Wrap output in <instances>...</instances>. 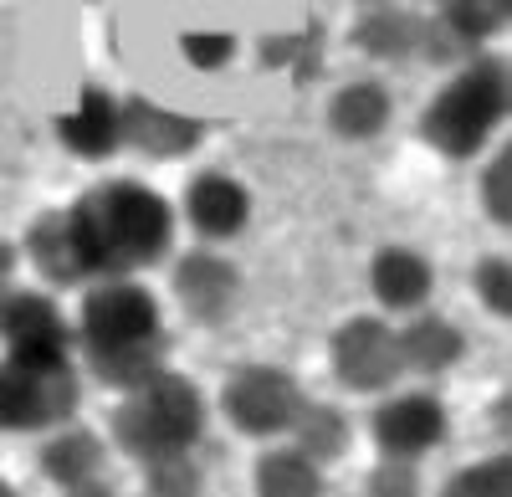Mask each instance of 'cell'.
<instances>
[{
	"label": "cell",
	"mask_w": 512,
	"mask_h": 497,
	"mask_svg": "<svg viewBox=\"0 0 512 497\" xmlns=\"http://www.w3.org/2000/svg\"><path fill=\"white\" fill-rule=\"evenodd\" d=\"M72 349L77 369L93 375L103 390H134L154 369L169 364V339L164 328V303L139 277H98L82 287V303L72 318Z\"/></svg>",
	"instance_id": "1"
},
{
	"label": "cell",
	"mask_w": 512,
	"mask_h": 497,
	"mask_svg": "<svg viewBox=\"0 0 512 497\" xmlns=\"http://www.w3.org/2000/svg\"><path fill=\"white\" fill-rule=\"evenodd\" d=\"M67 211L72 241L82 252V267L88 277H139L149 267H159L169 252H175V205H169L154 185L144 180H98L88 185Z\"/></svg>",
	"instance_id": "2"
},
{
	"label": "cell",
	"mask_w": 512,
	"mask_h": 497,
	"mask_svg": "<svg viewBox=\"0 0 512 497\" xmlns=\"http://www.w3.org/2000/svg\"><path fill=\"white\" fill-rule=\"evenodd\" d=\"M205 426H210L205 390L190 375H180L175 364H164V369H154L144 385L118 395L108 436H113V446L123 451V457H134L144 467L154 457L195 451L205 441Z\"/></svg>",
	"instance_id": "3"
},
{
	"label": "cell",
	"mask_w": 512,
	"mask_h": 497,
	"mask_svg": "<svg viewBox=\"0 0 512 497\" xmlns=\"http://www.w3.org/2000/svg\"><path fill=\"white\" fill-rule=\"evenodd\" d=\"M507 62L492 52H477L472 62H461L446 88L431 98V108L420 113V139L431 144L441 159H472L492 144V134L507 123Z\"/></svg>",
	"instance_id": "4"
},
{
	"label": "cell",
	"mask_w": 512,
	"mask_h": 497,
	"mask_svg": "<svg viewBox=\"0 0 512 497\" xmlns=\"http://www.w3.org/2000/svg\"><path fill=\"white\" fill-rule=\"evenodd\" d=\"M82 410L77 359L0 354V436H47Z\"/></svg>",
	"instance_id": "5"
},
{
	"label": "cell",
	"mask_w": 512,
	"mask_h": 497,
	"mask_svg": "<svg viewBox=\"0 0 512 497\" xmlns=\"http://www.w3.org/2000/svg\"><path fill=\"white\" fill-rule=\"evenodd\" d=\"M328 375L349 395H384L405 380L400 334L384 313H354L328 334Z\"/></svg>",
	"instance_id": "6"
},
{
	"label": "cell",
	"mask_w": 512,
	"mask_h": 497,
	"mask_svg": "<svg viewBox=\"0 0 512 497\" xmlns=\"http://www.w3.org/2000/svg\"><path fill=\"white\" fill-rule=\"evenodd\" d=\"M308 390L282 364H236L221 385V416L246 441H282Z\"/></svg>",
	"instance_id": "7"
},
{
	"label": "cell",
	"mask_w": 512,
	"mask_h": 497,
	"mask_svg": "<svg viewBox=\"0 0 512 497\" xmlns=\"http://www.w3.org/2000/svg\"><path fill=\"white\" fill-rule=\"evenodd\" d=\"M451 416L446 400L436 390H384L379 405L369 410V441L379 457H400V462H420L446 441Z\"/></svg>",
	"instance_id": "8"
},
{
	"label": "cell",
	"mask_w": 512,
	"mask_h": 497,
	"mask_svg": "<svg viewBox=\"0 0 512 497\" xmlns=\"http://www.w3.org/2000/svg\"><path fill=\"white\" fill-rule=\"evenodd\" d=\"M0 354L16 359H77L72 318L47 287H11L0 298Z\"/></svg>",
	"instance_id": "9"
},
{
	"label": "cell",
	"mask_w": 512,
	"mask_h": 497,
	"mask_svg": "<svg viewBox=\"0 0 512 497\" xmlns=\"http://www.w3.org/2000/svg\"><path fill=\"white\" fill-rule=\"evenodd\" d=\"M169 293L195 323H226L241 303V267L216 246H190L169 267Z\"/></svg>",
	"instance_id": "10"
},
{
	"label": "cell",
	"mask_w": 512,
	"mask_h": 497,
	"mask_svg": "<svg viewBox=\"0 0 512 497\" xmlns=\"http://www.w3.org/2000/svg\"><path fill=\"white\" fill-rule=\"evenodd\" d=\"M175 216L200 236V246H226L251 226V190L226 170H205L185 185Z\"/></svg>",
	"instance_id": "11"
},
{
	"label": "cell",
	"mask_w": 512,
	"mask_h": 497,
	"mask_svg": "<svg viewBox=\"0 0 512 497\" xmlns=\"http://www.w3.org/2000/svg\"><path fill=\"white\" fill-rule=\"evenodd\" d=\"M118 113H123V149H139L144 159H185L205 144V118L164 108L144 93L123 98Z\"/></svg>",
	"instance_id": "12"
},
{
	"label": "cell",
	"mask_w": 512,
	"mask_h": 497,
	"mask_svg": "<svg viewBox=\"0 0 512 497\" xmlns=\"http://www.w3.org/2000/svg\"><path fill=\"white\" fill-rule=\"evenodd\" d=\"M369 293L384 318H410L420 308H431L436 298V267L415 246H379L369 257Z\"/></svg>",
	"instance_id": "13"
},
{
	"label": "cell",
	"mask_w": 512,
	"mask_h": 497,
	"mask_svg": "<svg viewBox=\"0 0 512 497\" xmlns=\"http://www.w3.org/2000/svg\"><path fill=\"white\" fill-rule=\"evenodd\" d=\"M52 134L57 144L72 154V159H88V164H103L123 149V113H118V98L108 88H82L77 103L67 113L52 118Z\"/></svg>",
	"instance_id": "14"
},
{
	"label": "cell",
	"mask_w": 512,
	"mask_h": 497,
	"mask_svg": "<svg viewBox=\"0 0 512 497\" xmlns=\"http://www.w3.org/2000/svg\"><path fill=\"white\" fill-rule=\"evenodd\" d=\"M395 334H400L405 375H415V380H441V375H451V369L466 359V334H461L451 318L431 313V308L400 318Z\"/></svg>",
	"instance_id": "15"
},
{
	"label": "cell",
	"mask_w": 512,
	"mask_h": 497,
	"mask_svg": "<svg viewBox=\"0 0 512 497\" xmlns=\"http://www.w3.org/2000/svg\"><path fill=\"white\" fill-rule=\"evenodd\" d=\"M16 246H21V262H31L36 277L47 287H88L93 282L88 267H82V252L72 241V226H67L62 205H57V211H41Z\"/></svg>",
	"instance_id": "16"
},
{
	"label": "cell",
	"mask_w": 512,
	"mask_h": 497,
	"mask_svg": "<svg viewBox=\"0 0 512 497\" xmlns=\"http://www.w3.org/2000/svg\"><path fill=\"white\" fill-rule=\"evenodd\" d=\"M108 467V436H98L93 426L82 421H67L57 431L41 436V451H36V472L47 477L52 487H77V482H93L103 477Z\"/></svg>",
	"instance_id": "17"
},
{
	"label": "cell",
	"mask_w": 512,
	"mask_h": 497,
	"mask_svg": "<svg viewBox=\"0 0 512 497\" xmlns=\"http://www.w3.org/2000/svg\"><path fill=\"white\" fill-rule=\"evenodd\" d=\"M303 457H313L318 467L338 462V457H349V446H354V421H349V410L344 405H333V400H303L297 405V416L287 426V436Z\"/></svg>",
	"instance_id": "18"
},
{
	"label": "cell",
	"mask_w": 512,
	"mask_h": 497,
	"mask_svg": "<svg viewBox=\"0 0 512 497\" xmlns=\"http://www.w3.org/2000/svg\"><path fill=\"white\" fill-rule=\"evenodd\" d=\"M390 118H395L390 88H384V82H369V77L344 82V88L328 98V129L338 139H349V144H364V139L384 134V129H390Z\"/></svg>",
	"instance_id": "19"
},
{
	"label": "cell",
	"mask_w": 512,
	"mask_h": 497,
	"mask_svg": "<svg viewBox=\"0 0 512 497\" xmlns=\"http://www.w3.org/2000/svg\"><path fill=\"white\" fill-rule=\"evenodd\" d=\"M251 497H323V467L292 441H267L251 467Z\"/></svg>",
	"instance_id": "20"
},
{
	"label": "cell",
	"mask_w": 512,
	"mask_h": 497,
	"mask_svg": "<svg viewBox=\"0 0 512 497\" xmlns=\"http://www.w3.org/2000/svg\"><path fill=\"white\" fill-rule=\"evenodd\" d=\"M420 41V11L410 6H369L354 26V47L374 62H410Z\"/></svg>",
	"instance_id": "21"
},
{
	"label": "cell",
	"mask_w": 512,
	"mask_h": 497,
	"mask_svg": "<svg viewBox=\"0 0 512 497\" xmlns=\"http://www.w3.org/2000/svg\"><path fill=\"white\" fill-rule=\"evenodd\" d=\"M507 6H512V0H441L436 16H441L472 52H482L487 41L507 26Z\"/></svg>",
	"instance_id": "22"
},
{
	"label": "cell",
	"mask_w": 512,
	"mask_h": 497,
	"mask_svg": "<svg viewBox=\"0 0 512 497\" xmlns=\"http://www.w3.org/2000/svg\"><path fill=\"white\" fill-rule=\"evenodd\" d=\"M441 497H512V457L507 446L482 462H466L441 482Z\"/></svg>",
	"instance_id": "23"
},
{
	"label": "cell",
	"mask_w": 512,
	"mask_h": 497,
	"mask_svg": "<svg viewBox=\"0 0 512 497\" xmlns=\"http://www.w3.org/2000/svg\"><path fill=\"white\" fill-rule=\"evenodd\" d=\"M144 472V497H200L205 492V467L195 451H175V457H154L139 467Z\"/></svg>",
	"instance_id": "24"
},
{
	"label": "cell",
	"mask_w": 512,
	"mask_h": 497,
	"mask_svg": "<svg viewBox=\"0 0 512 497\" xmlns=\"http://www.w3.org/2000/svg\"><path fill=\"white\" fill-rule=\"evenodd\" d=\"M472 293H477V303L492 313V318H512V262H507V252H487L482 262H477V272H472Z\"/></svg>",
	"instance_id": "25"
},
{
	"label": "cell",
	"mask_w": 512,
	"mask_h": 497,
	"mask_svg": "<svg viewBox=\"0 0 512 497\" xmlns=\"http://www.w3.org/2000/svg\"><path fill=\"white\" fill-rule=\"evenodd\" d=\"M482 216L492 226H512V144H502L492 159H487V170H482Z\"/></svg>",
	"instance_id": "26"
},
{
	"label": "cell",
	"mask_w": 512,
	"mask_h": 497,
	"mask_svg": "<svg viewBox=\"0 0 512 497\" xmlns=\"http://www.w3.org/2000/svg\"><path fill=\"white\" fill-rule=\"evenodd\" d=\"M364 497H425V472L420 462H400V457H379L364 477Z\"/></svg>",
	"instance_id": "27"
},
{
	"label": "cell",
	"mask_w": 512,
	"mask_h": 497,
	"mask_svg": "<svg viewBox=\"0 0 512 497\" xmlns=\"http://www.w3.org/2000/svg\"><path fill=\"white\" fill-rule=\"evenodd\" d=\"M16 272H21V246L0 236V298H6L11 287H16Z\"/></svg>",
	"instance_id": "28"
},
{
	"label": "cell",
	"mask_w": 512,
	"mask_h": 497,
	"mask_svg": "<svg viewBox=\"0 0 512 497\" xmlns=\"http://www.w3.org/2000/svg\"><path fill=\"white\" fill-rule=\"evenodd\" d=\"M67 497H123L113 482H103V477H93V482H77V487H67Z\"/></svg>",
	"instance_id": "29"
},
{
	"label": "cell",
	"mask_w": 512,
	"mask_h": 497,
	"mask_svg": "<svg viewBox=\"0 0 512 497\" xmlns=\"http://www.w3.org/2000/svg\"><path fill=\"white\" fill-rule=\"evenodd\" d=\"M507 410H512V400H507V390L492 400V431L502 436V446H507Z\"/></svg>",
	"instance_id": "30"
},
{
	"label": "cell",
	"mask_w": 512,
	"mask_h": 497,
	"mask_svg": "<svg viewBox=\"0 0 512 497\" xmlns=\"http://www.w3.org/2000/svg\"><path fill=\"white\" fill-rule=\"evenodd\" d=\"M0 497H21V492H16V487H11L6 477H0Z\"/></svg>",
	"instance_id": "31"
},
{
	"label": "cell",
	"mask_w": 512,
	"mask_h": 497,
	"mask_svg": "<svg viewBox=\"0 0 512 497\" xmlns=\"http://www.w3.org/2000/svg\"><path fill=\"white\" fill-rule=\"evenodd\" d=\"M359 6H364V11H369V6H390V0H359Z\"/></svg>",
	"instance_id": "32"
},
{
	"label": "cell",
	"mask_w": 512,
	"mask_h": 497,
	"mask_svg": "<svg viewBox=\"0 0 512 497\" xmlns=\"http://www.w3.org/2000/svg\"><path fill=\"white\" fill-rule=\"evenodd\" d=\"M420 6H441V0H420Z\"/></svg>",
	"instance_id": "33"
}]
</instances>
